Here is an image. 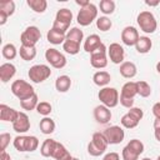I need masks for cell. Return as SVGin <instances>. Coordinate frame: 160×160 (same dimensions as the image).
<instances>
[{"label": "cell", "instance_id": "obj_21", "mask_svg": "<svg viewBox=\"0 0 160 160\" xmlns=\"http://www.w3.org/2000/svg\"><path fill=\"white\" fill-rule=\"evenodd\" d=\"M110 80H111V76H110V74H109L108 71H105V70H99V71H96V72L92 75V81H94V84L98 85V86H100V88L108 86L109 82H110Z\"/></svg>", "mask_w": 160, "mask_h": 160}, {"label": "cell", "instance_id": "obj_56", "mask_svg": "<svg viewBox=\"0 0 160 160\" xmlns=\"http://www.w3.org/2000/svg\"><path fill=\"white\" fill-rule=\"evenodd\" d=\"M156 160H160V155H159V156H158V158H156Z\"/></svg>", "mask_w": 160, "mask_h": 160}, {"label": "cell", "instance_id": "obj_20", "mask_svg": "<svg viewBox=\"0 0 160 160\" xmlns=\"http://www.w3.org/2000/svg\"><path fill=\"white\" fill-rule=\"evenodd\" d=\"M120 75L125 79H132L136 76L138 74V69H136V65L131 61H124L121 65H120Z\"/></svg>", "mask_w": 160, "mask_h": 160}, {"label": "cell", "instance_id": "obj_53", "mask_svg": "<svg viewBox=\"0 0 160 160\" xmlns=\"http://www.w3.org/2000/svg\"><path fill=\"white\" fill-rule=\"evenodd\" d=\"M156 71L160 74V61H158V62H156Z\"/></svg>", "mask_w": 160, "mask_h": 160}, {"label": "cell", "instance_id": "obj_13", "mask_svg": "<svg viewBox=\"0 0 160 160\" xmlns=\"http://www.w3.org/2000/svg\"><path fill=\"white\" fill-rule=\"evenodd\" d=\"M140 35L136 28L134 26H125L121 31V41L126 46H135Z\"/></svg>", "mask_w": 160, "mask_h": 160}, {"label": "cell", "instance_id": "obj_29", "mask_svg": "<svg viewBox=\"0 0 160 160\" xmlns=\"http://www.w3.org/2000/svg\"><path fill=\"white\" fill-rule=\"evenodd\" d=\"M56 142L58 141L54 140V139H46V140H44V142L40 146V154L44 158H51L52 156V152L55 150Z\"/></svg>", "mask_w": 160, "mask_h": 160}, {"label": "cell", "instance_id": "obj_35", "mask_svg": "<svg viewBox=\"0 0 160 160\" xmlns=\"http://www.w3.org/2000/svg\"><path fill=\"white\" fill-rule=\"evenodd\" d=\"M136 89H138V95H140L141 98H149L151 95V86L144 80L136 81Z\"/></svg>", "mask_w": 160, "mask_h": 160}, {"label": "cell", "instance_id": "obj_32", "mask_svg": "<svg viewBox=\"0 0 160 160\" xmlns=\"http://www.w3.org/2000/svg\"><path fill=\"white\" fill-rule=\"evenodd\" d=\"M66 40H71V41H76V42H81L84 40V32L81 29L79 28H71L68 30L66 32Z\"/></svg>", "mask_w": 160, "mask_h": 160}, {"label": "cell", "instance_id": "obj_22", "mask_svg": "<svg viewBox=\"0 0 160 160\" xmlns=\"http://www.w3.org/2000/svg\"><path fill=\"white\" fill-rule=\"evenodd\" d=\"M46 39H48V41H49L50 44H52V45H60V44H64V42H65V40H66V34L60 32V31H58V30H55V29L51 28V29L48 31V34H46Z\"/></svg>", "mask_w": 160, "mask_h": 160}, {"label": "cell", "instance_id": "obj_46", "mask_svg": "<svg viewBox=\"0 0 160 160\" xmlns=\"http://www.w3.org/2000/svg\"><path fill=\"white\" fill-rule=\"evenodd\" d=\"M102 160H120V155L118 152H115V151H110V152L105 154Z\"/></svg>", "mask_w": 160, "mask_h": 160}, {"label": "cell", "instance_id": "obj_49", "mask_svg": "<svg viewBox=\"0 0 160 160\" xmlns=\"http://www.w3.org/2000/svg\"><path fill=\"white\" fill-rule=\"evenodd\" d=\"M154 136H155L156 141H159V142H160V128L154 129Z\"/></svg>", "mask_w": 160, "mask_h": 160}, {"label": "cell", "instance_id": "obj_30", "mask_svg": "<svg viewBox=\"0 0 160 160\" xmlns=\"http://www.w3.org/2000/svg\"><path fill=\"white\" fill-rule=\"evenodd\" d=\"M26 4L34 12H38V14H42L48 9L46 0H28Z\"/></svg>", "mask_w": 160, "mask_h": 160}, {"label": "cell", "instance_id": "obj_7", "mask_svg": "<svg viewBox=\"0 0 160 160\" xmlns=\"http://www.w3.org/2000/svg\"><path fill=\"white\" fill-rule=\"evenodd\" d=\"M51 75V70L50 66L45 65V64H36L32 65L29 71H28V76L30 79V81L35 82V84H40L45 80H48Z\"/></svg>", "mask_w": 160, "mask_h": 160}, {"label": "cell", "instance_id": "obj_18", "mask_svg": "<svg viewBox=\"0 0 160 160\" xmlns=\"http://www.w3.org/2000/svg\"><path fill=\"white\" fill-rule=\"evenodd\" d=\"M104 42L101 41L100 36L98 34H91L89 35L85 40H84V50L89 54H92L94 51H96Z\"/></svg>", "mask_w": 160, "mask_h": 160}, {"label": "cell", "instance_id": "obj_27", "mask_svg": "<svg viewBox=\"0 0 160 160\" xmlns=\"http://www.w3.org/2000/svg\"><path fill=\"white\" fill-rule=\"evenodd\" d=\"M39 128H40V131H41L44 135H50V134H52V132L55 131L56 125H55V121H54L51 118L45 116V118H42V119L40 120Z\"/></svg>", "mask_w": 160, "mask_h": 160}, {"label": "cell", "instance_id": "obj_17", "mask_svg": "<svg viewBox=\"0 0 160 160\" xmlns=\"http://www.w3.org/2000/svg\"><path fill=\"white\" fill-rule=\"evenodd\" d=\"M19 116V111L14 108H10L6 104H0V120L6 122H14Z\"/></svg>", "mask_w": 160, "mask_h": 160}, {"label": "cell", "instance_id": "obj_39", "mask_svg": "<svg viewBox=\"0 0 160 160\" xmlns=\"http://www.w3.org/2000/svg\"><path fill=\"white\" fill-rule=\"evenodd\" d=\"M26 141H28V136L26 135H18L12 144H14V148L20 151V152H25L26 151Z\"/></svg>", "mask_w": 160, "mask_h": 160}, {"label": "cell", "instance_id": "obj_34", "mask_svg": "<svg viewBox=\"0 0 160 160\" xmlns=\"http://www.w3.org/2000/svg\"><path fill=\"white\" fill-rule=\"evenodd\" d=\"M38 104H39V98H38L36 94H34V95H32L31 98H29V99H25V100H21V101H20V106H21L24 110H26V111H31V110L36 109Z\"/></svg>", "mask_w": 160, "mask_h": 160}, {"label": "cell", "instance_id": "obj_52", "mask_svg": "<svg viewBox=\"0 0 160 160\" xmlns=\"http://www.w3.org/2000/svg\"><path fill=\"white\" fill-rule=\"evenodd\" d=\"M156 128H160V119L154 120V129H156Z\"/></svg>", "mask_w": 160, "mask_h": 160}, {"label": "cell", "instance_id": "obj_48", "mask_svg": "<svg viewBox=\"0 0 160 160\" xmlns=\"http://www.w3.org/2000/svg\"><path fill=\"white\" fill-rule=\"evenodd\" d=\"M0 160H11V156L6 150H0Z\"/></svg>", "mask_w": 160, "mask_h": 160}, {"label": "cell", "instance_id": "obj_45", "mask_svg": "<svg viewBox=\"0 0 160 160\" xmlns=\"http://www.w3.org/2000/svg\"><path fill=\"white\" fill-rule=\"evenodd\" d=\"M134 99H129V98H124V96H120L119 98V102L124 106V108H126V109H131L132 106H134Z\"/></svg>", "mask_w": 160, "mask_h": 160}, {"label": "cell", "instance_id": "obj_41", "mask_svg": "<svg viewBox=\"0 0 160 160\" xmlns=\"http://www.w3.org/2000/svg\"><path fill=\"white\" fill-rule=\"evenodd\" d=\"M126 145H128L131 150H134L138 155H141V154L144 152V150H145V146H144L142 141L139 140V139H131Z\"/></svg>", "mask_w": 160, "mask_h": 160}, {"label": "cell", "instance_id": "obj_51", "mask_svg": "<svg viewBox=\"0 0 160 160\" xmlns=\"http://www.w3.org/2000/svg\"><path fill=\"white\" fill-rule=\"evenodd\" d=\"M89 2H90V1H80V0H76V4H78L80 8H84V6H86Z\"/></svg>", "mask_w": 160, "mask_h": 160}, {"label": "cell", "instance_id": "obj_31", "mask_svg": "<svg viewBox=\"0 0 160 160\" xmlns=\"http://www.w3.org/2000/svg\"><path fill=\"white\" fill-rule=\"evenodd\" d=\"M19 55L22 60L25 61H30L34 60L36 56V48H30V46H20L19 49Z\"/></svg>", "mask_w": 160, "mask_h": 160}, {"label": "cell", "instance_id": "obj_16", "mask_svg": "<svg viewBox=\"0 0 160 160\" xmlns=\"http://www.w3.org/2000/svg\"><path fill=\"white\" fill-rule=\"evenodd\" d=\"M111 116H112L111 115V110L109 108H106L105 105L101 104V105L95 106V109H94V119L96 120V122L105 125L111 120Z\"/></svg>", "mask_w": 160, "mask_h": 160}, {"label": "cell", "instance_id": "obj_6", "mask_svg": "<svg viewBox=\"0 0 160 160\" xmlns=\"http://www.w3.org/2000/svg\"><path fill=\"white\" fill-rule=\"evenodd\" d=\"M144 118V111L141 108H136V106H132L131 109L128 110L126 114L122 115L120 122L121 125L125 128V129H134L139 125L140 120Z\"/></svg>", "mask_w": 160, "mask_h": 160}, {"label": "cell", "instance_id": "obj_50", "mask_svg": "<svg viewBox=\"0 0 160 160\" xmlns=\"http://www.w3.org/2000/svg\"><path fill=\"white\" fill-rule=\"evenodd\" d=\"M159 2H160L159 0H158V1H148V0L145 1V4L149 5V6H156V5H159Z\"/></svg>", "mask_w": 160, "mask_h": 160}, {"label": "cell", "instance_id": "obj_3", "mask_svg": "<svg viewBox=\"0 0 160 160\" xmlns=\"http://www.w3.org/2000/svg\"><path fill=\"white\" fill-rule=\"evenodd\" d=\"M98 6L92 2H89L86 6L80 8L78 16H76V21L80 26H89L94 20L98 19Z\"/></svg>", "mask_w": 160, "mask_h": 160}, {"label": "cell", "instance_id": "obj_37", "mask_svg": "<svg viewBox=\"0 0 160 160\" xmlns=\"http://www.w3.org/2000/svg\"><path fill=\"white\" fill-rule=\"evenodd\" d=\"M62 50L70 55H76L80 51V44L76 41L65 40V42L62 44Z\"/></svg>", "mask_w": 160, "mask_h": 160}, {"label": "cell", "instance_id": "obj_40", "mask_svg": "<svg viewBox=\"0 0 160 160\" xmlns=\"http://www.w3.org/2000/svg\"><path fill=\"white\" fill-rule=\"evenodd\" d=\"M36 111H38L40 115H42V116L45 118V116H49V115L51 114L52 106H51V104L48 102V101H39V104H38V106H36Z\"/></svg>", "mask_w": 160, "mask_h": 160}, {"label": "cell", "instance_id": "obj_23", "mask_svg": "<svg viewBox=\"0 0 160 160\" xmlns=\"http://www.w3.org/2000/svg\"><path fill=\"white\" fill-rule=\"evenodd\" d=\"M51 158L55 160H71L72 159L70 151L61 142H56V146H55V150H54Z\"/></svg>", "mask_w": 160, "mask_h": 160}, {"label": "cell", "instance_id": "obj_10", "mask_svg": "<svg viewBox=\"0 0 160 160\" xmlns=\"http://www.w3.org/2000/svg\"><path fill=\"white\" fill-rule=\"evenodd\" d=\"M45 59L46 61L55 69H62L66 65V58L62 52L54 48H49L45 51Z\"/></svg>", "mask_w": 160, "mask_h": 160}, {"label": "cell", "instance_id": "obj_9", "mask_svg": "<svg viewBox=\"0 0 160 160\" xmlns=\"http://www.w3.org/2000/svg\"><path fill=\"white\" fill-rule=\"evenodd\" d=\"M108 48L105 44H102L96 51L90 54V64L95 69H104L108 65Z\"/></svg>", "mask_w": 160, "mask_h": 160}, {"label": "cell", "instance_id": "obj_14", "mask_svg": "<svg viewBox=\"0 0 160 160\" xmlns=\"http://www.w3.org/2000/svg\"><path fill=\"white\" fill-rule=\"evenodd\" d=\"M12 130L16 131L18 134H25L26 131L30 130V119L28 116V114L19 111V116L18 119L12 122Z\"/></svg>", "mask_w": 160, "mask_h": 160}, {"label": "cell", "instance_id": "obj_24", "mask_svg": "<svg viewBox=\"0 0 160 160\" xmlns=\"http://www.w3.org/2000/svg\"><path fill=\"white\" fill-rule=\"evenodd\" d=\"M55 21L70 26V24L72 21V12H71V10H69L66 8L59 9L56 11V15H55Z\"/></svg>", "mask_w": 160, "mask_h": 160}, {"label": "cell", "instance_id": "obj_15", "mask_svg": "<svg viewBox=\"0 0 160 160\" xmlns=\"http://www.w3.org/2000/svg\"><path fill=\"white\" fill-rule=\"evenodd\" d=\"M15 12V2L12 0H4L0 2V25L6 24L9 16Z\"/></svg>", "mask_w": 160, "mask_h": 160}, {"label": "cell", "instance_id": "obj_19", "mask_svg": "<svg viewBox=\"0 0 160 160\" xmlns=\"http://www.w3.org/2000/svg\"><path fill=\"white\" fill-rule=\"evenodd\" d=\"M16 74V68L11 62H4L0 65V80L2 82L10 81Z\"/></svg>", "mask_w": 160, "mask_h": 160}, {"label": "cell", "instance_id": "obj_5", "mask_svg": "<svg viewBox=\"0 0 160 160\" xmlns=\"http://www.w3.org/2000/svg\"><path fill=\"white\" fill-rule=\"evenodd\" d=\"M98 98L100 100V102L102 105H105L106 108L111 109V108H115L118 104H119V91L115 89V88H110V86H105V88H101L98 92Z\"/></svg>", "mask_w": 160, "mask_h": 160}, {"label": "cell", "instance_id": "obj_42", "mask_svg": "<svg viewBox=\"0 0 160 160\" xmlns=\"http://www.w3.org/2000/svg\"><path fill=\"white\" fill-rule=\"evenodd\" d=\"M139 156L140 155H138L134 150H131L128 145L122 149V151H121V158H122V160H139Z\"/></svg>", "mask_w": 160, "mask_h": 160}, {"label": "cell", "instance_id": "obj_2", "mask_svg": "<svg viewBox=\"0 0 160 160\" xmlns=\"http://www.w3.org/2000/svg\"><path fill=\"white\" fill-rule=\"evenodd\" d=\"M138 25L140 28L141 31H144L145 34H152L155 32V30L158 29V21L156 18L154 16V14L149 10L141 11L138 18H136Z\"/></svg>", "mask_w": 160, "mask_h": 160}, {"label": "cell", "instance_id": "obj_54", "mask_svg": "<svg viewBox=\"0 0 160 160\" xmlns=\"http://www.w3.org/2000/svg\"><path fill=\"white\" fill-rule=\"evenodd\" d=\"M141 160H152V159H150V158H144V159H141Z\"/></svg>", "mask_w": 160, "mask_h": 160}, {"label": "cell", "instance_id": "obj_12", "mask_svg": "<svg viewBox=\"0 0 160 160\" xmlns=\"http://www.w3.org/2000/svg\"><path fill=\"white\" fill-rule=\"evenodd\" d=\"M108 58L112 64L121 65L125 59V51L124 48L119 42H111L108 48Z\"/></svg>", "mask_w": 160, "mask_h": 160}, {"label": "cell", "instance_id": "obj_1", "mask_svg": "<svg viewBox=\"0 0 160 160\" xmlns=\"http://www.w3.org/2000/svg\"><path fill=\"white\" fill-rule=\"evenodd\" d=\"M109 142L102 132H94L91 141L88 144V152L91 156H100L106 151Z\"/></svg>", "mask_w": 160, "mask_h": 160}, {"label": "cell", "instance_id": "obj_47", "mask_svg": "<svg viewBox=\"0 0 160 160\" xmlns=\"http://www.w3.org/2000/svg\"><path fill=\"white\" fill-rule=\"evenodd\" d=\"M152 114L155 116V119H160V101L159 102H155L152 105Z\"/></svg>", "mask_w": 160, "mask_h": 160}, {"label": "cell", "instance_id": "obj_4", "mask_svg": "<svg viewBox=\"0 0 160 160\" xmlns=\"http://www.w3.org/2000/svg\"><path fill=\"white\" fill-rule=\"evenodd\" d=\"M11 92L21 101V100H25V99H29L31 98L35 92L32 85L22 79H18L15 80L12 84H11Z\"/></svg>", "mask_w": 160, "mask_h": 160}, {"label": "cell", "instance_id": "obj_43", "mask_svg": "<svg viewBox=\"0 0 160 160\" xmlns=\"http://www.w3.org/2000/svg\"><path fill=\"white\" fill-rule=\"evenodd\" d=\"M39 148V139L34 135H29L28 136V141H26V151L32 152Z\"/></svg>", "mask_w": 160, "mask_h": 160}, {"label": "cell", "instance_id": "obj_33", "mask_svg": "<svg viewBox=\"0 0 160 160\" xmlns=\"http://www.w3.org/2000/svg\"><path fill=\"white\" fill-rule=\"evenodd\" d=\"M1 54H2V56H4L6 60H12V59H15L16 55H18V49H16V46H15L14 44L9 42V44H5V45L2 46Z\"/></svg>", "mask_w": 160, "mask_h": 160}, {"label": "cell", "instance_id": "obj_26", "mask_svg": "<svg viewBox=\"0 0 160 160\" xmlns=\"http://www.w3.org/2000/svg\"><path fill=\"white\" fill-rule=\"evenodd\" d=\"M135 95H138V89H136V81H128L122 85L121 91H120V96L124 98H129V99H134Z\"/></svg>", "mask_w": 160, "mask_h": 160}, {"label": "cell", "instance_id": "obj_11", "mask_svg": "<svg viewBox=\"0 0 160 160\" xmlns=\"http://www.w3.org/2000/svg\"><path fill=\"white\" fill-rule=\"evenodd\" d=\"M102 134H104V136L106 138V140L110 145H118L125 138V131L119 125H112L110 128H106L102 131Z\"/></svg>", "mask_w": 160, "mask_h": 160}, {"label": "cell", "instance_id": "obj_36", "mask_svg": "<svg viewBox=\"0 0 160 160\" xmlns=\"http://www.w3.org/2000/svg\"><path fill=\"white\" fill-rule=\"evenodd\" d=\"M115 1L112 0H101L99 4V9L104 15H110L115 11Z\"/></svg>", "mask_w": 160, "mask_h": 160}, {"label": "cell", "instance_id": "obj_44", "mask_svg": "<svg viewBox=\"0 0 160 160\" xmlns=\"http://www.w3.org/2000/svg\"><path fill=\"white\" fill-rule=\"evenodd\" d=\"M10 140H11V136L9 132H1L0 134V149L6 150L8 145L10 144Z\"/></svg>", "mask_w": 160, "mask_h": 160}, {"label": "cell", "instance_id": "obj_8", "mask_svg": "<svg viewBox=\"0 0 160 160\" xmlns=\"http://www.w3.org/2000/svg\"><path fill=\"white\" fill-rule=\"evenodd\" d=\"M41 39V31L38 26H28L20 35V41L22 46L35 48V45Z\"/></svg>", "mask_w": 160, "mask_h": 160}, {"label": "cell", "instance_id": "obj_55", "mask_svg": "<svg viewBox=\"0 0 160 160\" xmlns=\"http://www.w3.org/2000/svg\"><path fill=\"white\" fill-rule=\"evenodd\" d=\"M71 160H79V159H78V158H72Z\"/></svg>", "mask_w": 160, "mask_h": 160}, {"label": "cell", "instance_id": "obj_38", "mask_svg": "<svg viewBox=\"0 0 160 160\" xmlns=\"http://www.w3.org/2000/svg\"><path fill=\"white\" fill-rule=\"evenodd\" d=\"M112 26V21L108 16H100L96 19V28L100 31H109Z\"/></svg>", "mask_w": 160, "mask_h": 160}, {"label": "cell", "instance_id": "obj_28", "mask_svg": "<svg viewBox=\"0 0 160 160\" xmlns=\"http://www.w3.org/2000/svg\"><path fill=\"white\" fill-rule=\"evenodd\" d=\"M71 88V79L68 75H60L55 80V89L59 92H66Z\"/></svg>", "mask_w": 160, "mask_h": 160}, {"label": "cell", "instance_id": "obj_25", "mask_svg": "<svg viewBox=\"0 0 160 160\" xmlns=\"http://www.w3.org/2000/svg\"><path fill=\"white\" fill-rule=\"evenodd\" d=\"M151 48H152V41L148 36H140L135 45V49L139 54H148L151 50Z\"/></svg>", "mask_w": 160, "mask_h": 160}]
</instances>
